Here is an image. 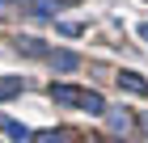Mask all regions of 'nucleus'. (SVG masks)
Returning <instances> with one entry per match:
<instances>
[{"label":"nucleus","mask_w":148,"mask_h":143,"mask_svg":"<svg viewBox=\"0 0 148 143\" xmlns=\"http://www.w3.org/2000/svg\"><path fill=\"white\" fill-rule=\"evenodd\" d=\"M51 101H59V105H80V88H72V84H51Z\"/></svg>","instance_id":"f257e3e1"},{"label":"nucleus","mask_w":148,"mask_h":143,"mask_svg":"<svg viewBox=\"0 0 148 143\" xmlns=\"http://www.w3.org/2000/svg\"><path fill=\"white\" fill-rule=\"evenodd\" d=\"M80 110H85V114H106L102 93H80Z\"/></svg>","instance_id":"f03ea898"},{"label":"nucleus","mask_w":148,"mask_h":143,"mask_svg":"<svg viewBox=\"0 0 148 143\" xmlns=\"http://www.w3.org/2000/svg\"><path fill=\"white\" fill-rule=\"evenodd\" d=\"M17 93H21V76H4V80H0V101L17 97Z\"/></svg>","instance_id":"7ed1b4c3"},{"label":"nucleus","mask_w":148,"mask_h":143,"mask_svg":"<svg viewBox=\"0 0 148 143\" xmlns=\"http://www.w3.org/2000/svg\"><path fill=\"white\" fill-rule=\"evenodd\" d=\"M119 84H123V88H131V93H148V84L136 76V72H123V76H119Z\"/></svg>","instance_id":"20e7f679"},{"label":"nucleus","mask_w":148,"mask_h":143,"mask_svg":"<svg viewBox=\"0 0 148 143\" xmlns=\"http://www.w3.org/2000/svg\"><path fill=\"white\" fill-rule=\"evenodd\" d=\"M51 59H55V67H59V72H72V67H76V55H72V51H55Z\"/></svg>","instance_id":"39448f33"},{"label":"nucleus","mask_w":148,"mask_h":143,"mask_svg":"<svg viewBox=\"0 0 148 143\" xmlns=\"http://www.w3.org/2000/svg\"><path fill=\"white\" fill-rule=\"evenodd\" d=\"M0 126H4V135H13V139H30V131H25L21 122H9V118H4Z\"/></svg>","instance_id":"423d86ee"},{"label":"nucleus","mask_w":148,"mask_h":143,"mask_svg":"<svg viewBox=\"0 0 148 143\" xmlns=\"http://www.w3.org/2000/svg\"><path fill=\"white\" fill-rule=\"evenodd\" d=\"M110 126L119 135H127V131H131V118H127V114H110Z\"/></svg>","instance_id":"0eeeda50"},{"label":"nucleus","mask_w":148,"mask_h":143,"mask_svg":"<svg viewBox=\"0 0 148 143\" xmlns=\"http://www.w3.org/2000/svg\"><path fill=\"white\" fill-rule=\"evenodd\" d=\"M51 9H59L55 0H34V9H30V13H38V17H51Z\"/></svg>","instance_id":"6e6552de"},{"label":"nucleus","mask_w":148,"mask_h":143,"mask_svg":"<svg viewBox=\"0 0 148 143\" xmlns=\"http://www.w3.org/2000/svg\"><path fill=\"white\" fill-rule=\"evenodd\" d=\"M59 34H68V38H76V34H80V25H76V21H59Z\"/></svg>","instance_id":"1a4fd4ad"},{"label":"nucleus","mask_w":148,"mask_h":143,"mask_svg":"<svg viewBox=\"0 0 148 143\" xmlns=\"http://www.w3.org/2000/svg\"><path fill=\"white\" fill-rule=\"evenodd\" d=\"M140 38H144V42H148V21H144V25H140Z\"/></svg>","instance_id":"9d476101"}]
</instances>
